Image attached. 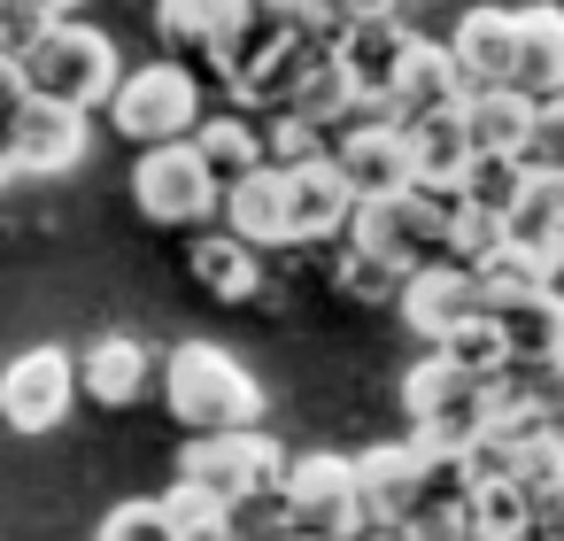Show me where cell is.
Returning a JSON list of instances; mask_svg holds the SVG:
<instances>
[{
    "mask_svg": "<svg viewBox=\"0 0 564 541\" xmlns=\"http://www.w3.org/2000/svg\"><path fill=\"white\" fill-rule=\"evenodd\" d=\"M417 479H425V441H379L356 456V495H364V526H387L417 502Z\"/></svg>",
    "mask_w": 564,
    "mask_h": 541,
    "instance_id": "e0dca14e",
    "label": "cell"
},
{
    "mask_svg": "<svg viewBox=\"0 0 564 541\" xmlns=\"http://www.w3.org/2000/svg\"><path fill=\"white\" fill-rule=\"evenodd\" d=\"M217 171L202 163V148H194V132L186 140H155V148H140V163H132V202H140V217H155V225H202V217H217Z\"/></svg>",
    "mask_w": 564,
    "mask_h": 541,
    "instance_id": "52a82bcc",
    "label": "cell"
},
{
    "mask_svg": "<svg viewBox=\"0 0 564 541\" xmlns=\"http://www.w3.org/2000/svg\"><path fill=\"white\" fill-rule=\"evenodd\" d=\"M47 24H55V9H40V0H0V55L24 63V47H32Z\"/></svg>",
    "mask_w": 564,
    "mask_h": 541,
    "instance_id": "74e56055",
    "label": "cell"
},
{
    "mask_svg": "<svg viewBox=\"0 0 564 541\" xmlns=\"http://www.w3.org/2000/svg\"><path fill=\"white\" fill-rule=\"evenodd\" d=\"M286 472V448L263 433V425H217V433H186L178 448V479L209 487L217 502H248V495H271Z\"/></svg>",
    "mask_w": 564,
    "mask_h": 541,
    "instance_id": "8992f818",
    "label": "cell"
},
{
    "mask_svg": "<svg viewBox=\"0 0 564 541\" xmlns=\"http://www.w3.org/2000/svg\"><path fill=\"white\" fill-rule=\"evenodd\" d=\"M217 217H225V232H240L256 256H263V248H294V240H286V171L263 155L256 171L225 178V186H217Z\"/></svg>",
    "mask_w": 564,
    "mask_h": 541,
    "instance_id": "9a60e30c",
    "label": "cell"
},
{
    "mask_svg": "<svg viewBox=\"0 0 564 541\" xmlns=\"http://www.w3.org/2000/svg\"><path fill=\"white\" fill-rule=\"evenodd\" d=\"M148 379H155V356H148V340H132V333H101V340L78 348V387H86L101 410H132V402L148 394Z\"/></svg>",
    "mask_w": 564,
    "mask_h": 541,
    "instance_id": "ac0fdd59",
    "label": "cell"
},
{
    "mask_svg": "<svg viewBox=\"0 0 564 541\" xmlns=\"http://www.w3.org/2000/svg\"><path fill=\"white\" fill-rule=\"evenodd\" d=\"M556 441H564V418H556Z\"/></svg>",
    "mask_w": 564,
    "mask_h": 541,
    "instance_id": "7dc6e473",
    "label": "cell"
},
{
    "mask_svg": "<svg viewBox=\"0 0 564 541\" xmlns=\"http://www.w3.org/2000/svg\"><path fill=\"white\" fill-rule=\"evenodd\" d=\"M464 125H471V148H495V155H525V132H533V94L495 78V86H464Z\"/></svg>",
    "mask_w": 564,
    "mask_h": 541,
    "instance_id": "603a6c76",
    "label": "cell"
},
{
    "mask_svg": "<svg viewBox=\"0 0 564 541\" xmlns=\"http://www.w3.org/2000/svg\"><path fill=\"white\" fill-rule=\"evenodd\" d=\"M186 271H194V286L217 294V302H248V294L263 286V263H256V248H248L240 232H202L194 256H186Z\"/></svg>",
    "mask_w": 564,
    "mask_h": 541,
    "instance_id": "484cf974",
    "label": "cell"
},
{
    "mask_svg": "<svg viewBox=\"0 0 564 541\" xmlns=\"http://www.w3.org/2000/svg\"><path fill=\"white\" fill-rule=\"evenodd\" d=\"M32 101V86H24V63L17 55H0V132H9L17 125V109Z\"/></svg>",
    "mask_w": 564,
    "mask_h": 541,
    "instance_id": "60d3db41",
    "label": "cell"
},
{
    "mask_svg": "<svg viewBox=\"0 0 564 541\" xmlns=\"http://www.w3.org/2000/svg\"><path fill=\"white\" fill-rule=\"evenodd\" d=\"M333 163L356 194H394V186H417L410 178V132L387 117V109H364L333 132Z\"/></svg>",
    "mask_w": 564,
    "mask_h": 541,
    "instance_id": "7c38bea8",
    "label": "cell"
},
{
    "mask_svg": "<svg viewBox=\"0 0 564 541\" xmlns=\"http://www.w3.org/2000/svg\"><path fill=\"white\" fill-rule=\"evenodd\" d=\"M109 125L132 140V148H155V140H186L202 125V78L186 63H140V71H117L109 86Z\"/></svg>",
    "mask_w": 564,
    "mask_h": 541,
    "instance_id": "5b68a950",
    "label": "cell"
},
{
    "mask_svg": "<svg viewBox=\"0 0 564 541\" xmlns=\"http://www.w3.org/2000/svg\"><path fill=\"white\" fill-rule=\"evenodd\" d=\"M402 132H410V178L433 186V194H456V171L471 163L464 101H448V109H433V117H417V125H402Z\"/></svg>",
    "mask_w": 564,
    "mask_h": 541,
    "instance_id": "44dd1931",
    "label": "cell"
},
{
    "mask_svg": "<svg viewBox=\"0 0 564 541\" xmlns=\"http://www.w3.org/2000/svg\"><path fill=\"white\" fill-rule=\"evenodd\" d=\"M456 379H464V371H448V364H441V356H417V364H410V371H402V418H410V425H417V418H425V410H441V402H448V387H456Z\"/></svg>",
    "mask_w": 564,
    "mask_h": 541,
    "instance_id": "e575fe53",
    "label": "cell"
},
{
    "mask_svg": "<svg viewBox=\"0 0 564 541\" xmlns=\"http://www.w3.org/2000/svg\"><path fill=\"white\" fill-rule=\"evenodd\" d=\"M340 240H356V248L387 256L394 271H417V263L448 256V194H433V186L356 194V209H348V232H340Z\"/></svg>",
    "mask_w": 564,
    "mask_h": 541,
    "instance_id": "3957f363",
    "label": "cell"
},
{
    "mask_svg": "<svg viewBox=\"0 0 564 541\" xmlns=\"http://www.w3.org/2000/svg\"><path fill=\"white\" fill-rule=\"evenodd\" d=\"M263 155H271V163H310V155H333V132L310 125V117H294V109H271Z\"/></svg>",
    "mask_w": 564,
    "mask_h": 541,
    "instance_id": "1f68e13d",
    "label": "cell"
},
{
    "mask_svg": "<svg viewBox=\"0 0 564 541\" xmlns=\"http://www.w3.org/2000/svg\"><path fill=\"white\" fill-rule=\"evenodd\" d=\"M263 9H271L286 32H302V40H333V32L348 24L356 0H263Z\"/></svg>",
    "mask_w": 564,
    "mask_h": 541,
    "instance_id": "d590c367",
    "label": "cell"
},
{
    "mask_svg": "<svg viewBox=\"0 0 564 541\" xmlns=\"http://www.w3.org/2000/svg\"><path fill=\"white\" fill-rule=\"evenodd\" d=\"M525 163H549V171H564V94H541V101H533Z\"/></svg>",
    "mask_w": 564,
    "mask_h": 541,
    "instance_id": "8d00e7d4",
    "label": "cell"
},
{
    "mask_svg": "<svg viewBox=\"0 0 564 541\" xmlns=\"http://www.w3.org/2000/svg\"><path fill=\"white\" fill-rule=\"evenodd\" d=\"M518 17V63H510V86H525L533 101L541 94H564V9L556 0H525Z\"/></svg>",
    "mask_w": 564,
    "mask_h": 541,
    "instance_id": "d6986e66",
    "label": "cell"
},
{
    "mask_svg": "<svg viewBox=\"0 0 564 541\" xmlns=\"http://www.w3.org/2000/svg\"><path fill=\"white\" fill-rule=\"evenodd\" d=\"M448 101H464L456 55H448L441 40H410L402 63H394V78H387V94H379V109H387L394 125H417V117H433V109H448Z\"/></svg>",
    "mask_w": 564,
    "mask_h": 541,
    "instance_id": "5bb4252c",
    "label": "cell"
},
{
    "mask_svg": "<svg viewBox=\"0 0 564 541\" xmlns=\"http://www.w3.org/2000/svg\"><path fill=\"white\" fill-rule=\"evenodd\" d=\"M78 402V356L40 340V348H17L9 364H0V418H9L17 433H55Z\"/></svg>",
    "mask_w": 564,
    "mask_h": 541,
    "instance_id": "9c48e42d",
    "label": "cell"
},
{
    "mask_svg": "<svg viewBox=\"0 0 564 541\" xmlns=\"http://www.w3.org/2000/svg\"><path fill=\"white\" fill-rule=\"evenodd\" d=\"M387 9H425V0H387Z\"/></svg>",
    "mask_w": 564,
    "mask_h": 541,
    "instance_id": "bcb514c9",
    "label": "cell"
},
{
    "mask_svg": "<svg viewBox=\"0 0 564 541\" xmlns=\"http://www.w3.org/2000/svg\"><path fill=\"white\" fill-rule=\"evenodd\" d=\"M464 533L471 541H533V487H518L510 472H471Z\"/></svg>",
    "mask_w": 564,
    "mask_h": 541,
    "instance_id": "7402d4cb",
    "label": "cell"
},
{
    "mask_svg": "<svg viewBox=\"0 0 564 541\" xmlns=\"http://www.w3.org/2000/svg\"><path fill=\"white\" fill-rule=\"evenodd\" d=\"M471 302H479V286H471V263H456V256H433V263L402 271V286H394V310L417 340H441V325L464 317Z\"/></svg>",
    "mask_w": 564,
    "mask_h": 541,
    "instance_id": "2e32d148",
    "label": "cell"
},
{
    "mask_svg": "<svg viewBox=\"0 0 564 541\" xmlns=\"http://www.w3.org/2000/svg\"><path fill=\"white\" fill-rule=\"evenodd\" d=\"M325 40H302V32H286L271 9H256L232 40H217V47H202L209 55V71L225 78V94H232V109H286V94H294V78L310 71V55H317Z\"/></svg>",
    "mask_w": 564,
    "mask_h": 541,
    "instance_id": "7a4b0ae2",
    "label": "cell"
},
{
    "mask_svg": "<svg viewBox=\"0 0 564 541\" xmlns=\"http://www.w3.org/2000/svg\"><path fill=\"white\" fill-rule=\"evenodd\" d=\"M279 541H340V533H310V526H286Z\"/></svg>",
    "mask_w": 564,
    "mask_h": 541,
    "instance_id": "ee69618b",
    "label": "cell"
},
{
    "mask_svg": "<svg viewBox=\"0 0 564 541\" xmlns=\"http://www.w3.org/2000/svg\"><path fill=\"white\" fill-rule=\"evenodd\" d=\"M94 541H178V518L163 510V495L155 502H117Z\"/></svg>",
    "mask_w": 564,
    "mask_h": 541,
    "instance_id": "d6a6232c",
    "label": "cell"
},
{
    "mask_svg": "<svg viewBox=\"0 0 564 541\" xmlns=\"http://www.w3.org/2000/svg\"><path fill=\"white\" fill-rule=\"evenodd\" d=\"M163 402L186 433H217V425H263V387L240 356H225L217 340H178L163 356Z\"/></svg>",
    "mask_w": 564,
    "mask_h": 541,
    "instance_id": "6da1fadb",
    "label": "cell"
},
{
    "mask_svg": "<svg viewBox=\"0 0 564 541\" xmlns=\"http://www.w3.org/2000/svg\"><path fill=\"white\" fill-rule=\"evenodd\" d=\"M155 32L171 47H202V0H155Z\"/></svg>",
    "mask_w": 564,
    "mask_h": 541,
    "instance_id": "f35d334b",
    "label": "cell"
},
{
    "mask_svg": "<svg viewBox=\"0 0 564 541\" xmlns=\"http://www.w3.org/2000/svg\"><path fill=\"white\" fill-rule=\"evenodd\" d=\"M495 248H502V217L448 194V256H456V263H479V256H495Z\"/></svg>",
    "mask_w": 564,
    "mask_h": 541,
    "instance_id": "4dcf8cb0",
    "label": "cell"
},
{
    "mask_svg": "<svg viewBox=\"0 0 564 541\" xmlns=\"http://www.w3.org/2000/svg\"><path fill=\"white\" fill-rule=\"evenodd\" d=\"M333 279H340V294L348 302H394V286H402V271L387 263V256H371V248H340V263H333Z\"/></svg>",
    "mask_w": 564,
    "mask_h": 541,
    "instance_id": "f546056e",
    "label": "cell"
},
{
    "mask_svg": "<svg viewBox=\"0 0 564 541\" xmlns=\"http://www.w3.org/2000/svg\"><path fill=\"white\" fill-rule=\"evenodd\" d=\"M502 317V340H510V364H549L564 356V294L556 286H533L518 302H495Z\"/></svg>",
    "mask_w": 564,
    "mask_h": 541,
    "instance_id": "cb8c5ba5",
    "label": "cell"
},
{
    "mask_svg": "<svg viewBox=\"0 0 564 541\" xmlns=\"http://www.w3.org/2000/svg\"><path fill=\"white\" fill-rule=\"evenodd\" d=\"M533 541H564V487L533 495Z\"/></svg>",
    "mask_w": 564,
    "mask_h": 541,
    "instance_id": "b9f144b4",
    "label": "cell"
},
{
    "mask_svg": "<svg viewBox=\"0 0 564 541\" xmlns=\"http://www.w3.org/2000/svg\"><path fill=\"white\" fill-rule=\"evenodd\" d=\"M348 541H402V526H394V518H387V526H356Z\"/></svg>",
    "mask_w": 564,
    "mask_h": 541,
    "instance_id": "7bdbcfd3",
    "label": "cell"
},
{
    "mask_svg": "<svg viewBox=\"0 0 564 541\" xmlns=\"http://www.w3.org/2000/svg\"><path fill=\"white\" fill-rule=\"evenodd\" d=\"M117 40L78 24V17H55L32 47H24V86L47 94V101H78V109H101L109 86H117Z\"/></svg>",
    "mask_w": 564,
    "mask_h": 541,
    "instance_id": "277c9868",
    "label": "cell"
},
{
    "mask_svg": "<svg viewBox=\"0 0 564 541\" xmlns=\"http://www.w3.org/2000/svg\"><path fill=\"white\" fill-rule=\"evenodd\" d=\"M433 356H441L448 371H464V379H495V371L510 364V340H502V317H495L487 302H471L464 317H448V325H441V340H433Z\"/></svg>",
    "mask_w": 564,
    "mask_h": 541,
    "instance_id": "d4e9b609",
    "label": "cell"
},
{
    "mask_svg": "<svg viewBox=\"0 0 564 541\" xmlns=\"http://www.w3.org/2000/svg\"><path fill=\"white\" fill-rule=\"evenodd\" d=\"M487 425H495L487 379H456V387H448V402H441V410H425L410 433H417L425 448H456V456H471V448L487 441Z\"/></svg>",
    "mask_w": 564,
    "mask_h": 541,
    "instance_id": "4316f807",
    "label": "cell"
},
{
    "mask_svg": "<svg viewBox=\"0 0 564 541\" xmlns=\"http://www.w3.org/2000/svg\"><path fill=\"white\" fill-rule=\"evenodd\" d=\"M402 541H471L464 533V495H433V502H410L402 518Z\"/></svg>",
    "mask_w": 564,
    "mask_h": 541,
    "instance_id": "836d02e7",
    "label": "cell"
},
{
    "mask_svg": "<svg viewBox=\"0 0 564 541\" xmlns=\"http://www.w3.org/2000/svg\"><path fill=\"white\" fill-rule=\"evenodd\" d=\"M194 148H202V163H209L217 178H240V171L263 163V132H256L248 109H232V117H202V125H194Z\"/></svg>",
    "mask_w": 564,
    "mask_h": 541,
    "instance_id": "83f0119b",
    "label": "cell"
},
{
    "mask_svg": "<svg viewBox=\"0 0 564 541\" xmlns=\"http://www.w3.org/2000/svg\"><path fill=\"white\" fill-rule=\"evenodd\" d=\"M40 9H55V17H78V9H86V0H40Z\"/></svg>",
    "mask_w": 564,
    "mask_h": 541,
    "instance_id": "f6af8a7d",
    "label": "cell"
},
{
    "mask_svg": "<svg viewBox=\"0 0 564 541\" xmlns=\"http://www.w3.org/2000/svg\"><path fill=\"white\" fill-rule=\"evenodd\" d=\"M279 502H286V526H310V533H356L364 526V495H356V456H333V448H310V456H286L279 472Z\"/></svg>",
    "mask_w": 564,
    "mask_h": 541,
    "instance_id": "ba28073f",
    "label": "cell"
},
{
    "mask_svg": "<svg viewBox=\"0 0 564 541\" xmlns=\"http://www.w3.org/2000/svg\"><path fill=\"white\" fill-rule=\"evenodd\" d=\"M518 186H525V155H495V148H471V163L456 171V202H479V209H495V217H510Z\"/></svg>",
    "mask_w": 564,
    "mask_h": 541,
    "instance_id": "f1b7e54d",
    "label": "cell"
},
{
    "mask_svg": "<svg viewBox=\"0 0 564 541\" xmlns=\"http://www.w3.org/2000/svg\"><path fill=\"white\" fill-rule=\"evenodd\" d=\"M9 148H17V171L24 178H63V171H78L94 155V109L32 94L17 109V125H9Z\"/></svg>",
    "mask_w": 564,
    "mask_h": 541,
    "instance_id": "30bf717a",
    "label": "cell"
},
{
    "mask_svg": "<svg viewBox=\"0 0 564 541\" xmlns=\"http://www.w3.org/2000/svg\"><path fill=\"white\" fill-rule=\"evenodd\" d=\"M448 55H456L464 86L510 78V63H518V17H510V9H464L456 32H448Z\"/></svg>",
    "mask_w": 564,
    "mask_h": 541,
    "instance_id": "ffe728a7",
    "label": "cell"
},
{
    "mask_svg": "<svg viewBox=\"0 0 564 541\" xmlns=\"http://www.w3.org/2000/svg\"><path fill=\"white\" fill-rule=\"evenodd\" d=\"M410 40H417V32L402 24V9H348V24H340L325 47H333L340 78L356 86V101L379 109V94H387V78H394V63H402Z\"/></svg>",
    "mask_w": 564,
    "mask_h": 541,
    "instance_id": "8fae6325",
    "label": "cell"
},
{
    "mask_svg": "<svg viewBox=\"0 0 564 541\" xmlns=\"http://www.w3.org/2000/svg\"><path fill=\"white\" fill-rule=\"evenodd\" d=\"M263 9V0H202V47H217V40H232L248 17Z\"/></svg>",
    "mask_w": 564,
    "mask_h": 541,
    "instance_id": "ab89813d",
    "label": "cell"
},
{
    "mask_svg": "<svg viewBox=\"0 0 564 541\" xmlns=\"http://www.w3.org/2000/svg\"><path fill=\"white\" fill-rule=\"evenodd\" d=\"M279 171H286V240H340L348 209H356V186L340 178V163L310 155V163H279Z\"/></svg>",
    "mask_w": 564,
    "mask_h": 541,
    "instance_id": "4fadbf2b",
    "label": "cell"
}]
</instances>
